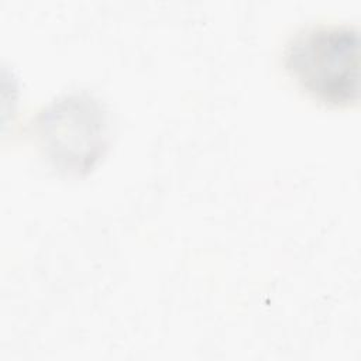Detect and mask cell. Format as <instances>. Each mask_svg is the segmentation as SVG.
Segmentation results:
<instances>
[{
	"label": "cell",
	"mask_w": 361,
	"mask_h": 361,
	"mask_svg": "<svg viewBox=\"0 0 361 361\" xmlns=\"http://www.w3.org/2000/svg\"><path fill=\"white\" fill-rule=\"evenodd\" d=\"M38 130L49 158L69 172L92 168L106 145L104 113L87 94L54 102L41 114Z\"/></svg>",
	"instance_id": "obj_2"
},
{
	"label": "cell",
	"mask_w": 361,
	"mask_h": 361,
	"mask_svg": "<svg viewBox=\"0 0 361 361\" xmlns=\"http://www.w3.org/2000/svg\"><path fill=\"white\" fill-rule=\"evenodd\" d=\"M360 35L348 24H312L298 30L283 52L285 66L312 97L350 106L360 94Z\"/></svg>",
	"instance_id": "obj_1"
}]
</instances>
